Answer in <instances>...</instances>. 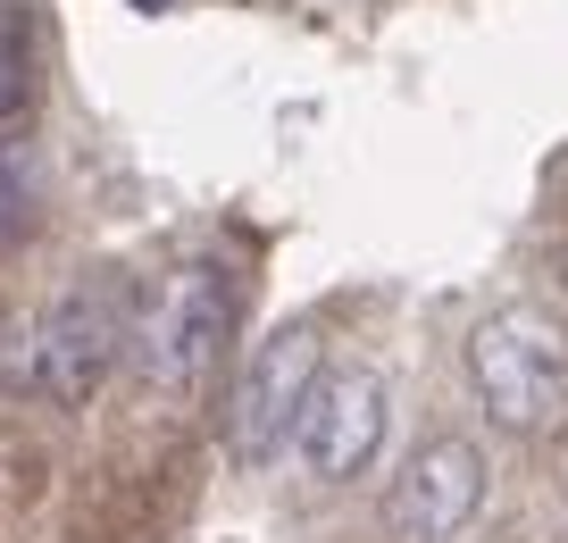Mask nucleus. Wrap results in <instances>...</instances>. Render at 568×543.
I'll list each match as a JSON object with an SVG mask.
<instances>
[{"instance_id": "1", "label": "nucleus", "mask_w": 568, "mask_h": 543, "mask_svg": "<svg viewBox=\"0 0 568 543\" xmlns=\"http://www.w3.org/2000/svg\"><path fill=\"white\" fill-rule=\"evenodd\" d=\"M460 360H468V385H477L485 419L501 435H551L568 419V334L544 310H527V301L485 310L468 326Z\"/></svg>"}, {"instance_id": "2", "label": "nucleus", "mask_w": 568, "mask_h": 543, "mask_svg": "<svg viewBox=\"0 0 568 543\" xmlns=\"http://www.w3.org/2000/svg\"><path fill=\"white\" fill-rule=\"evenodd\" d=\"M226 326H234V284L217 260H176L160 276V293L142 301V326H134V360L160 393H201L226 351Z\"/></svg>"}, {"instance_id": "3", "label": "nucleus", "mask_w": 568, "mask_h": 543, "mask_svg": "<svg viewBox=\"0 0 568 543\" xmlns=\"http://www.w3.org/2000/svg\"><path fill=\"white\" fill-rule=\"evenodd\" d=\"M318 326H276L260 351L243 360V385H234V410H226V443L243 469H276L293 426H302V402L318 385Z\"/></svg>"}, {"instance_id": "4", "label": "nucleus", "mask_w": 568, "mask_h": 543, "mask_svg": "<svg viewBox=\"0 0 568 543\" xmlns=\"http://www.w3.org/2000/svg\"><path fill=\"white\" fill-rule=\"evenodd\" d=\"M385 426H393V393L376 369H318L302 402V426H293V460H302L318 485H352V476L376 469L385 452Z\"/></svg>"}, {"instance_id": "5", "label": "nucleus", "mask_w": 568, "mask_h": 543, "mask_svg": "<svg viewBox=\"0 0 568 543\" xmlns=\"http://www.w3.org/2000/svg\"><path fill=\"white\" fill-rule=\"evenodd\" d=\"M118 343H125V318H118V293L109 284H75L42 310L34 343H26V376H34L42 402L59 410H84L92 393L109 385L118 369Z\"/></svg>"}, {"instance_id": "6", "label": "nucleus", "mask_w": 568, "mask_h": 543, "mask_svg": "<svg viewBox=\"0 0 568 543\" xmlns=\"http://www.w3.org/2000/svg\"><path fill=\"white\" fill-rule=\"evenodd\" d=\"M485 485H494V469H485V452L468 435H426L402 460V476L385 485V535L393 543H452L485 510Z\"/></svg>"}, {"instance_id": "7", "label": "nucleus", "mask_w": 568, "mask_h": 543, "mask_svg": "<svg viewBox=\"0 0 568 543\" xmlns=\"http://www.w3.org/2000/svg\"><path fill=\"white\" fill-rule=\"evenodd\" d=\"M34 109V59H26V18L0 9V134H18Z\"/></svg>"}, {"instance_id": "8", "label": "nucleus", "mask_w": 568, "mask_h": 543, "mask_svg": "<svg viewBox=\"0 0 568 543\" xmlns=\"http://www.w3.org/2000/svg\"><path fill=\"white\" fill-rule=\"evenodd\" d=\"M26 227H34V159L0 142V243H18Z\"/></svg>"}]
</instances>
